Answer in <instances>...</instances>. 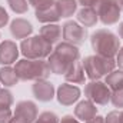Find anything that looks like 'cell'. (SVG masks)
<instances>
[{
	"instance_id": "1",
	"label": "cell",
	"mask_w": 123,
	"mask_h": 123,
	"mask_svg": "<svg viewBox=\"0 0 123 123\" xmlns=\"http://www.w3.org/2000/svg\"><path fill=\"white\" fill-rule=\"evenodd\" d=\"M14 70H16V74L20 80H46L52 70H50V66H49V62L44 60V59H22V60H17L14 64Z\"/></svg>"
},
{
	"instance_id": "2",
	"label": "cell",
	"mask_w": 123,
	"mask_h": 123,
	"mask_svg": "<svg viewBox=\"0 0 123 123\" xmlns=\"http://www.w3.org/2000/svg\"><path fill=\"white\" fill-rule=\"evenodd\" d=\"M90 44L96 55L115 59L120 49V39L107 29H97L90 34Z\"/></svg>"
},
{
	"instance_id": "3",
	"label": "cell",
	"mask_w": 123,
	"mask_h": 123,
	"mask_svg": "<svg viewBox=\"0 0 123 123\" xmlns=\"http://www.w3.org/2000/svg\"><path fill=\"white\" fill-rule=\"evenodd\" d=\"M82 64H83L86 77L90 82L106 77L112 70L116 69V60L113 57H105V56H99V55L86 56L82 60Z\"/></svg>"
},
{
	"instance_id": "4",
	"label": "cell",
	"mask_w": 123,
	"mask_h": 123,
	"mask_svg": "<svg viewBox=\"0 0 123 123\" xmlns=\"http://www.w3.org/2000/svg\"><path fill=\"white\" fill-rule=\"evenodd\" d=\"M53 52V47L49 42H46L40 34L23 39L20 43V53L25 59H46Z\"/></svg>"
},
{
	"instance_id": "5",
	"label": "cell",
	"mask_w": 123,
	"mask_h": 123,
	"mask_svg": "<svg viewBox=\"0 0 123 123\" xmlns=\"http://www.w3.org/2000/svg\"><path fill=\"white\" fill-rule=\"evenodd\" d=\"M92 7L96 10L99 20L105 26H112L119 22L120 9L113 3V0H94Z\"/></svg>"
},
{
	"instance_id": "6",
	"label": "cell",
	"mask_w": 123,
	"mask_h": 123,
	"mask_svg": "<svg viewBox=\"0 0 123 123\" xmlns=\"http://www.w3.org/2000/svg\"><path fill=\"white\" fill-rule=\"evenodd\" d=\"M85 96L87 100L93 102L94 105L99 106H106L110 102V96L112 90L109 89V86L105 82L100 80H93L90 83H87L85 86Z\"/></svg>"
},
{
	"instance_id": "7",
	"label": "cell",
	"mask_w": 123,
	"mask_h": 123,
	"mask_svg": "<svg viewBox=\"0 0 123 123\" xmlns=\"http://www.w3.org/2000/svg\"><path fill=\"white\" fill-rule=\"evenodd\" d=\"M62 36L64 39V42L72 43L74 46L83 44L87 39V29L85 26H82L79 22L74 20H67L63 26H62Z\"/></svg>"
},
{
	"instance_id": "8",
	"label": "cell",
	"mask_w": 123,
	"mask_h": 123,
	"mask_svg": "<svg viewBox=\"0 0 123 123\" xmlns=\"http://www.w3.org/2000/svg\"><path fill=\"white\" fill-rule=\"evenodd\" d=\"M80 94H82V90L76 85H72V83L66 82V83H63L57 87L56 99L62 106H72L80 99Z\"/></svg>"
},
{
	"instance_id": "9",
	"label": "cell",
	"mask_w": 123,
	"mask_h": 123,
	"mask_svg": "<svg viewBox=\"0 0 123 123\" xmlns=\"http://www.w3.org/2000/svg\"><path fill=\"white\" fill-rule=\"evenodd\" d=\"M13 116H16V117H19V119H22V120H25L27 123H33L39 116V110H37V106H36L34 102L22 100L16 105Z\"/></svg>"
},
{
	"instance_id": "10",
	"label": "cell",
	"mask_w": 123,
	"mask_h": 123,
	"mask_svg": "<svg viewBox=\"0 0 123 123\" xmlns=\"http://www.w3.org/2000/svg\"><path fill=\"white\" fill-rule=\"evenodd\" d=\"M31 92L33 96L39 100V102H50L53 100V97L56 96V90L52 82L46 80H36L31 86Z\"/></svg>"
},
{
	"instance_id": "11",
	"label": "cell",
	"mask_w": 123,
	"mask_h": 123,
	"mask_svg": "<svg viewBox=\"0 0 123 123\" xmlns=\"http://www.w3.org/2000/svg\"><path fill=\"white\" fill-rule=\"evenodd\" d=\"M19 46L12 40H4L0 43V64L10 66L19 59Z\"/></svg>"
},
{
	"instance_id": "12",
	"label": "cell",
	"mask_w": 123,
	"mask_h": 123,
	"mask_svg": "<svg viewBox=\"0 0 123 123\" xmlns=\"http://www.w3.org/2000/svg\"><path fill=\"white\" fill-rule=\"evenodd\" d=\"M47 62H49V66H50L52 73H55V74H64V73L69 70V67L73 64V62H70L69 59H66L63 55H60V53L56 52V50H53V52L50 53ZM74 63H76V62H74Z\"/></svg>"
},
{
	"instance_id": "13",
	"label": "cell",
	"mask_w": 123,
	"mask_h": 123,
	"mask_svg": "<svg viewBox=\"0 0 123 123\" xmlns=\"http://www.w3.org/2000/svg\"><path fill=\"white\" fill-rule=\"evenodd\" d=\"M96 115H97L96 105L93 102H90V100H87V99L80 100L76 105V107H74V116L80 122H89V120H92Z\"/></svg>"
},
{
	"instance_id": "14",
	"label": "cell",
	"mask_w": 123,
	"mask_h": 123,
	"mask_svg": "<svg viewBox=\"0 0 123 123\" xmlns=\"http://www.w3.org/2000/svg\"><path fill=\"white\" fill-rule=\"evenodd\" d=\"M10 33L14 39H27L33 33V26L29 20L17 17L10 23Z\"/></svg>"
},
{
	"instance_id": "15",
	"label": "cell",
	"mask_w": 123,
	"mask_h": 123,
	"mask_svg": "<svg viewBox=\"0 0 123 123\" xmlns=\"http://www.w3.org/2000/svg\"><path fill=\"white\" fill-rule=\"evenodd\" d=\"M63 76H64V80L72 85H85L86 83V73H85L82 62L73 63Z\"/></svg>"
},
{
	"instance_id": "16",
	"label": "cell",
	"mask_w": 123,
	"mask_h": 123,
	"mask_svg": "<svg viewBox=\"0 0 123 123\" xmlns=\"http://www.w3.org/2000/svg\"><path fill=\"white\" fill-rule=\"evenodd\" d=\"M46 42H49L52 46L59 43L62 39V26L57 23H49V25H43L40 27V33H39Z\"/></svg>"
},
{
	"instance_id": "17",
	"label": "cell",
	"mask_w": 123,
	"mask_h": 123,
	"mask_svg": "<svg viewBox=\"0 0 123 123\" xmlns=\"http://www.w3.org/2000/svg\"><path fill=\"white\" fill-rule=\"evenodd\" d=\"M77 22L85 27H93L99 22V16L93 7H82L77 12Z\"/></svg>"
},
{
	"instance_id": "18",
	"label": "cell",
	"mask_w": 123,
	"mask_h": 123,
	"mask_svg": "<svg viewBox=\"0 0 123 123\" xmlns=\"http://www.w3.org/2000/svg\"><path fill=\"white\" fill-rule=\"evenodd\" d=\"M56 52H59L60 55H63L66 59H69L70 62H79L80 59V50L77 46L72 44V43H67V42H62V43H57V46L55 47Z\"/></svg>"
},
{
	"instance_id": "19",
	"label": "cell",
	"mask_w": 123,
	"mask_h": 123,
	"mask_svg": "<svg viewBox=\"0 0 123 123\" xmlns=\"http://www.w3.org/2000/svg\"><path fill=\"white\" fill-rule=\"evenodd\" d=\"M36 19L43 23V25H49V23H56L60 20V16H59V12L56 9V4L52 6V7H47V9H42V10H36Z\"/></svg>"
},
{
	"instance_id": "20",
	"label": "cell",
	"mask_w": 123,
	"mask_h": 123,
	"mask_svg": "<svg viewBox=\"0 0 123 123\" xmlns=\"http://www.w3.org/2000/svg\"><path fill=\"white\" fill-rule=\"evenodd\" d=\"M19 77L16 74L14 67L12 66H3L0 69V85H4L6 87H12L16 86L19 83Z\"/></svg>"
},
{
	"instance_id": "21",
	"label": "cell",
	"mask_w": 123,
	"mask_h": 123,
	"mask_svg": "<svg viewBox=\"0 0 123 123\" xmlns=\"http://www.w3.org/2000/svg\"><path fill=\"white\" fill-rule=\"evenodd\" d=\"M77 0H56V9L59 12V16L67 19L73 16L77 10Z\"/></svg>"
},
{
	"instance_id": "22",
	"label": "cell",
	"mask_w": 123,
	"mask_h": 123,
	"mask_svg": "<svg viewBox=\"0 0 123 123\" xmlns=\"http://www.w3.org/2000/svg\"><path fill=\"white\" fill-rule=\"evenodd\" d=\"M105 83L109 86V89L112 92L119 90L123 87V70L122 69H115L112 70L106 77H105Z\"/></svg>"
},
{
	"instance_id": "23",
	"label": "cell",
	"mask_w": 123,
	"mask_h": 123,
	"mask_svg": "<svg viewBox=\"0 0 123 123\" xmlns=\"http://www.w3.org/2000/svg\"><path fill=\"white\" fill-rule=\"evenodd\" d=\"M9 7L17 13V14H23L29 10V1L27 0H6Z\"/></svg>"
},
{
	"instance_id": "24",
	"label": "cell",
	"mask_w": 123,
	"mask_h": 123,
	"mask_svg": "<svg viewBox=\"0 0 123 123\" xmlns=\"http://www.w3.org/2000/svg\"><path fill=\"white\" fill-rule=\"evenodd\" d=\"M60 119L57 117L56 113L53 112H43L37 116V119L34 120L33 123H59Z\"/></svg>"
},
{
	"instance_id": "25",
	"label": "cell",
	"mask_w": 123,
	"mask_h": 123,
	"mask_svg": "<svg viewBox=\"0 0 123 123\" xmlns=\"http://www.w3.org/2000/svg\"><path fill=\"white\" fill-rule=\"evenodd\" d=\"M13 102V93L7 89H0V107H10Z\"/></svg>"
},
{
	"instance_id": "26",
	"label": "cell",
	"mask_w": 123,
	"mask_h": 123,
	"mask_svg": "<svg viewBox=\"0 0 123 123\" xmlns=\"http://www.w3.org/2000/svg\"><path fill=\"white\" fill-rule=\"evenodd\" d=\"M29 4L33 6L36 10H42V9H47L56 4V0H27Z\"/></svg>"
},
{
	"instance_id": "27",
	"label": "cell",
	"mask_w": 123,
	"mask_h": 123,
	"mask_svg": "<svg viewBox=\"0 0 123 123\" xmlns=\"http://www.w3.org/2000/svg\"><path fill=\"white\" fill-rule=\"evenodd\" d=\"M110 102H112V105H113L115 107L123 109V87H122V89H119V90L112 92Z\"/></svg>"
},
{
	"instance_id": "28",
	"label": "cell",
	"mask_w": 123,
	"mask_h": 123,
	"mask_svg": "<svg viewBox=\"0 0 123 123\" xmlns=\"http://www.w3.org/2000/svg\"><path fill=\"white\" fill-rule=\"evenodd\" d=\"M13 117V112L10 107H0V123H9Z\"/></svg>"
},
{
	"instance_id": "29",
	"label": "cell",
	"mask_w": 123,
	"mask_h": 123,
	"mask_svg": "<svg viewBox=\"0 0 123 123\" xmlns=\"http://www.w3.org/2000/svg\"><path fill=\"white\" fill-rule=\"evenodd\" d=\"M106 123H120V112L119 110H113L110 112L106 117H105Z\"/></svg>"
},
{
	"instance_id": "30",
	"label": "cell",
	"mask_w": 123,
	"mask_h": 123,
	"mask_svg": "<svg viewBox=\"0 0 123 123\" xmlns=\"http://www.w3.org/2000/svg\"><path fill=\"white\" fill-rule=\"evenodd\" d=\"M9 23V13L3 6H0V27H4Z\"/></svg>"
},
{
	"instance_id": "31",
	"label": "cell",
	"mask_w": 123,
	"mask_h": 123,
	"mask_svg": "<svg viewBox=\"0 0 123 123\" xmlns=\"http://www.w3.org/2000/svg\"><path fill=\"white\" fill-rule=\"evenodd\" d=\"M59 123H80V120L76 117V116H72V115H66L60 119Z\"/></svg>"
},
{
	"instance_id": "32",
	"label": "cell",
	"mask_w": 123,
	"mask_h": 123,
	"mask_svg": "<svg viewBox=\"0 0 123 123\" xmlns=\"http://www.w3.org/2000/svg\"><path fill=\"white\" fill-rule=\"evenodd\" d=\"M115 60H116V66H119V69L123 70V46H120V49H119Z\"/></svg>"
},
{
	"instance_id": "33",
	"label": "cell",
	"mask_w": 123,
	"mask_h": 123,
	"mask_svg": "<svg viewBox=\"0 0 123 123\" xmlns=\"http://www.w3.org/2000/svg\"><path fill=\"white\" fill-rule=\"evenodd\" d=\"M77 3L82 4L83 7H92L93 3H94V0H77Z\"/></svg>"
},
{
	"instance_id": "34",
	"label": "cell",
	"mask_w": 123,
	"mask_h": 123,
	"mask_svg": "<svg viewBox=\"0 0 123 123\" xmlns=\"http://www.w3.org/2000/svg\"><path fill=\"white\" fill-rule=\"evenodd\" d=\"M86 123H106V122H105V117H103V116L96 115L92 120H89V122H86Z\"/></svg>"
},
{
	"instance_id": "35",
	"label": "cell",
	"mask_w": 123,
	"mask_h": 123,
	"mask_svg": "<svg viewBox=\"0 0 123 123\" xmlns=\"http://www.w3.org/2000/svg\"><path fill=\"white\" fill-rule=\"evenodd\" d=\"M9 123H27V122H25V120H22V119H19V117L13 116V117H12V120H10Z\"/></svg>"
},
{
	"instance_id": "36",
	"label": "cell",
	"mask_w": 123,
	"mask_h": 123,
	"mask_svg": "<svg viewBox=\"0 0 123 123\" xmlns=\"http://www.w3.org/2000/svg\"><path fill=\"white\" fill-rule=\"evenodd\" d=\"M113 3H115L120 10H123V0H113Z\"/></svg>"
},
{
	"instance_id": "37",
	"label": "cell",
	"mask_w": 123,
	"mask_h": 123,
	"mask_svg": "<svg viewBox=\"0 0 123 123\" xmlns=\"http://www.w3.org/2000/svg\"><path fill=\"white\" fill-rule=\"evenodd\" d=\"M119 37H120V39H123V22L119 25Z\"/></svg>"
},
{
	"instance_id": "38",
	"label": "cell",
	"mask_w": 123,
	"mask_h": 123,
	"mask_svg": "<svg viewBox=\"0 0 123 123\" xmlns=\"http://www.w3.org/2000/svg\"><path fill=\"white\" fill-rule=\"evenodd\" d=\"M120 123H123V110H120Z\"/></svg>"
},
{
	"instance_id": "39",
	"label": "cell",
	"mask_w": 123,
	"mask_h": 123,
	"mask_svg": "<svg viewBox=\"0 0 123 123\" xmlns=\"http://www.w3.org/2000/svg\"><path fill=\"white\" fill-rule=\"evenodd\" d=\"M0 89H1V87H0Z\"/></svg>"
}]
</instances>
